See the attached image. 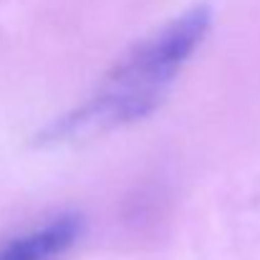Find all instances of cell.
I'll return each instance as SVG.
<instances>
[{"label": "cell", "mask_w": 260, "mask_h": 260, "mask_svg": "<svg viewBox=\"0 0 260 260\" xmlns=\"http://www.w3.org/2000/svg\"><path fill=\"white\" fill-rule=\"evenodd\" d=\"M79 215H58L0 248V260H58L81 235Z\"/></svg>", "instance_id": "cell-2"}, {"label": "cell", "mask_w": 260, "mask_h": 260, "mask_svg": "<svg viewBox=\"0 0 260 260\" xmlns=\"http://www.w3.org/2000/svg\"><path fill=\"white\" fill-rule=\"evenodd\" d=\"M212 10L197 5L137 43L84 104L48 124L38 144H79L149 116L165 99L182 63L205 41Z\"/></svg>", "instance_id": "cell-1"}]
</instances>
